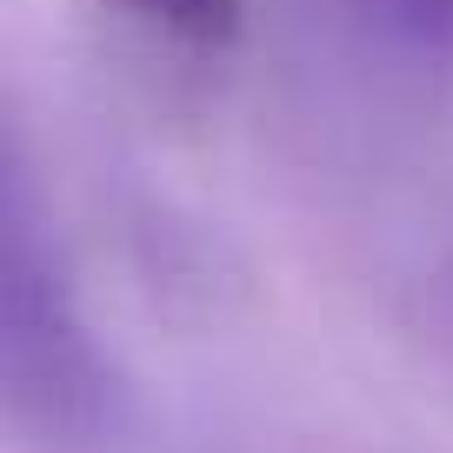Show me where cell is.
<instances>
[{"instance_id": "obj_2", "label": "cell", "mask_w": 453, "mask_h": 453, "mask_svg": "<svg viewBox=\"0 0 453 453\" xmlns=\"http://www.w3.org/2000/svg\"><path fill=\"white\" fill-rule=\"evenodd\" d=\"M373 20H394V27H440L453 20V0H360Z\"/></svg>"}, {"instance_id": "obj_1", "label": "cell", "mask_w": 453, "mask_h": 453, "mask_svg": "<svg viewBox=\"0 0 453 453\" xmlns=\"http://www.w3.org/2000/svg\"><path fill=\"white\" fill-rule=\"evenodd\" d=\"M127 7L160 20V27H173V34H194V41L234 34V14H241V0H127Z\"/></svg>"}]
</instances>
